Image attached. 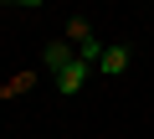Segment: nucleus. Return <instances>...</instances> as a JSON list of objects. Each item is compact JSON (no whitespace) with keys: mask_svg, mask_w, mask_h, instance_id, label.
Masks as SVG:
<instances>
[{"mask_svg":"<svg viewBox=\"0 0 154 139\" xmlns=\"http://www.w3.org/2000/svg\"><path fill=\"white\" fill-rule=\"evenodd\" d=\"M62 41H67V46H88V41H93V26H88V16H72Z\"/></svg>","mask_w":154,"mask_h":139,"instance_id":"4","label":"nucleus"},{"mask_svg":"<svg viewBox=\"0 0 154 139\" xmlns=\"http://www.w3.org/2000/svg\"><path fill=\"white\" fill-rule=\"evenodd\" d=\"M36 83V72H21V77H11V83H0V93H5V98H16V93H26Z\"/></svg>","mask_w":154,"mask_h":139,"instance_id":"5","label":"nucleus"},{"mask_svg":"<svg viewBox=\"0 0 154 139\" xmlns=\"http://www.w3.org/2000/svg\"><path fill=\"white\" fill-rule=\"evenodd\" d=\"M128 62H134V52H128V46L118 41V46H108V52H103L98 72H103V77H123V72H128Z\"/></svg>","mask_w":154,"mask_h":139,"instance_id":"3","label":"nucleus"},{"mask_svg":"<svg viewBox=\"0 0 154 139\" xmlns=\"http://www.w3.org/2000/svg\"><path fill=\"white\" fill-rule=\"evenodd\" d=\"M77 62V52L67 46V41H46V52H41V72H51V77H62L67 67Z\"/></svg>","mask_w":154,"mask_h":139,"instance_id":"1","label":"nucleus"},{"mask_svg":"<svg viewBox=\"0 0 154 139\" xmlns=\"http://www.w3.org/2000/svg\"><path fill=\"white\" fill-rule=\"evenodd\" d=\"M93 72H98V67H93V62H82V57H77V62L67 67V72L57 77V88H62V98H72V93H82V83H88Z\"/></svg>","mask_w":154,"mask_h":139,"instance_id":"2","label":"nucleus"}]
</instances>
